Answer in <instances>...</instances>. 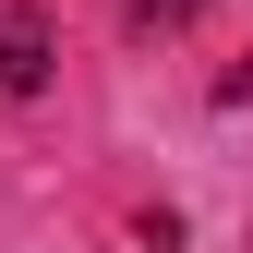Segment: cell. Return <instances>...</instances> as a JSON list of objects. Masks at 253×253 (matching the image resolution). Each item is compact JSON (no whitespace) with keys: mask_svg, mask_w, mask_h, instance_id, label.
I'll use <instances>...</instances> for the list:
<instances>
[{"mask_svg":"<svg viewBox=\"0 0 253 253\" xmlns=\"http://www.w3.org/2000/svg\"><path fill=\"white\" fill-rule=\"evenodd\" d=\"M48 84V37L37 24H0V97H37Z\"/></svg>","mask_w":253,"mask_h":253,"instance_id":"obj_1","label":"cell"},{"mask_svg":"<svg viewBox=\"0 0 253 253\" xmlns=\"http://www.w3.org/2000/svg\"><path fill=\"white\" fill-rule=\"evenodd\" d=\"M205 0H121V24H133V37H169V24H193Z\"/></svg>","mask_w":253,"mask_h":253,"instance_id":"obj_2","label":"cell"},{"mask_svg":"<svg viewBox=\"0 0 253 253\" xmlns=\"http://www.w3.org/2000/svg\"><path fill=\"white\" fill-rule=\"evenodd\" d=\"M133 253H169V241H133Z\"/></svg>","mask_w":253,"mask_h":253,"instance_id":"obj_3","label":"cell"}]
</instances>
